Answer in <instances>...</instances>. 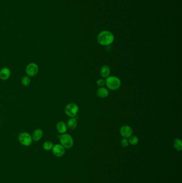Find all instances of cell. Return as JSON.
<instances>
[{
  "instance_id": "5",
  "label": "cell",
  "mask_w": 182,
  "mask_h": 183,
  "mask_svg": "<svg viewBox=\"0 0 182 183\" xmlns=\"http://www.w3.org/2000/svg\"><path fill=\"white\" fill-rule=\"evenodd\" d=\"M18 139L21 144L23 146H28L32 142V138L29 133L21 132L19 134Z\"/></svg>"
},
{
  "instance_id": "6",
  "label": "cell",
  "mask_w": 182,
  "mask_h": 183,
  "mask_svg": "<svg viewBox=\"0 0 182 183\" xmlns=\"http://www.w3.org/2000/svg\"><path fill=\"white\" fill-rule=\"evenodd\" d=\"M38 67L35 63H31L27 66L26 68V74L31 77L36 76L38 73Z\"/></svg>"
},
{
  "instance_id": "13",
  "label": "cell",
  "mask_w": 182,
  "mask_h": 183,
  "mask_svg": "<svg viewBox=\"0 0 182 183\" xmlns=\"http://www.w3.org/2000/svg\"><path fill=\"white\" fill-rule=\"evenodd\" d=\"M43 132L41 129L35 130L33 134L32 139L35 142H38L42 138Z\"/></svg>"
},
{
  "instance_id": "2",
  "label": "cell",
  "mask_w": 182,
  "mask_h": 183,
  "mask_svg": "<svg viewBox=\"0 0 182 183\" xmlns=\"http://www.w3.org/2000/svg\"><path fill=\"white\" fill-rule=\"evenodd\" d=\"M121 80L118 77L115 76H109L106 78L105 85L111 90L115 91L120 87Z\"/></svg>"
},
{
  "instance_id": "19",
  "label": "cell",
  "mask_w": 182,
  "mask_h": 183,
  "mask_svg": "<svg viewBox=\"0 0 182 183\" xmlns=\"http://www.w3.org/2000/svg\"><path fill=\"white\" fill-rule=\"evenodd\" d=\"M121 145L123 147H126L129 145V142L127 138H123L121 142Z\"/></svg>"
},
{
  "instance_id": "17",
  "label": "cell",
  "mask_w": 182,
  "mask_h": 183,
  "mask_svg": "<svg viewBox=\"0 0 182 183\" xmlns=\"http://www.w3.org/2000/svg\"><path fill=\"white\" fill-rule=\"evenodd\" d=\"M53 144L52 142L50 141H47L45 142L43 144V148L44 149L47 151H50L53 147Z\"/></svg>"
},
{
  "instance_id": "8",
  "label": "cell",
  "mask_w": 182,
  "mask_h": 183,
  "mask_svg": "<svg viewBox=\"0 0 182 183\" xmlns=\"http://www.w3.org/2000/svg\"><path fill=\"white\" fill-rule=\"evenodd\" d=\"M53 154L57 157H61L64 155L65 152V148L60 144H57L53 146Z\"/></svg>"
},
{
  "instance_id": "9",
  "label": "cell",
  "mask_w": 182,
  "mask_h": 183,
  "mask_svg": "<svg viewBox=\"0 0 182 183\" xmlns=\"http://www.w3.org/2000/svg\"><path fill=\"white\" fill-rule=\"evenodd\" d=\"M10 75L11 71L8 68L4 67L0 70V78L3 80L8 79Z\"/></svg>"
},
{
  "instance_id": "18",
  "label": "cell",
  "mask_w": 182,
  "mask_h": 183,
  "mask_svg": "<svg viewBox=\"0 0 182 183\" xmlns=\"http://www.w3.org/2000/svg\"><path fill=\"white\" fill-rule=\"evenodd\" d=\"M21 83L24 86H28L31 83V79L28 76H24L21 80Z\"/></svg>"
},
{
  "instance_id": "3",
  "label": "cell",
  "mask_w": 182,
  "mask_h": 183,
  "mask_svg": "<svg viewBox=\"0 0 182 183\" xmlns=\"http://www.w3.org/2000/svg\"><path fill=\"white\" fill-rule=\"evenodd\" d=\"M60 142L61 145L65 148H70L73 145V139L68 134L64 133L60 137Z\"/></svg>"
},
{
  "instance_id": "14",
  "label": "cell",
  "mask_w": 182,
  "mask_h": 183,
  "mask_svg": "<svg viewBox=\"0 0 182 183\" xmlns=\"http://www.w3.org/2000/svg\"><path fill=\"white\" fill-rule=\"evenodd\" d=\"M67 125L68 127L70 130L75 129L77 126V121L76 119L74 117H71L70 119H68Z\"/></svg>"
},
{
  "instance_id": "7",
  "label": "cell",
  "mask_w": 182,
  "mask_h": 183,
  "mask_svg": "<svg viewBox=\"0 0 182 183\" xmlns=\"http://www.w3.org/2000/svg\"><path fill=\"white\" fill-rule=\"evenodd\" d=\"M120 133L124 138H129L132 136V129L128 125H123L120 129Z\"/></svg>"
},
{
  "instance_id": "15",
  "label": "cell",
  "mask_w": 182,
  "mask_h": 183,
  "mask_svg": "<svg viewBox=\"0 0 182 183\" xmlns=\"http://www.w3.org/2000/svg\"><path fill=\"white\" fill-rule=\"evenodd\" d=\"M173 146L177 151H181L182 149V142L179 138H176L173 141Z\"/></svg>"
},
{
  "instance_id": "16",
  "label": "cell",
  "mask_w": 182,
  "mask_h": 183,
  "mask_svg": "<svg viewBox=\"0 0 182 183\" xmlns=\"http://www.w3.org/2000/svg\"><path fill=\"white\" fill-rule=\"evenodd\" d=\"M138 137L135 136H131L129 138L128 142L129 144H130L132 145H136L138 144Z\"/></svg>"
},
{
  "instance_id": "20",
  "label": "cell",
  "mask_w": 182,
  "mask_h": 183,
  "mask_svg": "<svg viewBox=\"0 0 182 183\" xmlns=\"http://www.w3.org/2000/svg\"><path fill=\"white\" fill-rule=\"evenodd\" d=\"M97 85L98 86H99L100 87H103V86L105 85V80L103 79H100L97 81Z\"/></svg>"
},
{
  "instance_id": "11",
  "label": "cell",
  "mask_w": 182,
  "mask_h": 183,
  "mask_svg": "<svg viewBox=\"0 0 182 183\" xmlns=\"http://www.w3.org/2000/svg\"><path fill=\"white\" fill-rule=\"evenodd\" d=\"M97 94L100 98H105L109 96V92L105 87H101L97 89Z\"/></svg>"
},
{
  "instance_id": "4",
  "label": "cell",
  "mask_w": 182,
  "mask_h": 183,
  "mask_svg": "<svg viewBox=\"0 0 182 183\" xmlns=\"http://www.w3.org/2000/svg\"><path fill=\"white\" fill-rule=\"evenodd\" d=\"M79 111V107L76 104L70 103L68 104L65 108V112L66 115L70 117H74Z\"/></svg>"
},
{
  "instance_id": "10",
  "label": "cell",
  "mask_w": 182,
  "mask_h": 183,
  "mask_svg": "<svg viewBox=\"0 0 182 183\" xmlns=\"http://www.w3.org/2000/svg\"><path fill=\"white\" fill-rule=\"evenodd\" d=\"M100 75L103 78H105L109 77L111 73V69L108 65H104L102 66L100 69Z\"/></svg>"
},
{
  "instance_id": "1",
  "label": "cell",
  "mask_w": 182,
  "mask_h": 183,
  "mask_svg": "<svg viewBox=\"0 0 182 183\" xmlns=\"http://www.w3.org/2000/svg\"><path fill=\"white\" fill-rule=\"evenodd\" d=\"M114 36L108 31H104L97 36V41L101 45L107 46L111 44L114 41Z\"/></svg>"
},
{
  "instance_id": "12",
  "label": "cell",
  "mask_w": 182,
  "mask_h": 183,
  "mask_svg": "<svg viewBox=\"0 0 182 183\" xmlns=\"http://www.w3.org/2000/svg\"><path fill=\"white\" fill-rule=\"evenodd\" d=\"M56 129L59 133L60 134H64L66 132L67 126L64 122H59L56 125Z\"/></svg>"
}]
</instances>
